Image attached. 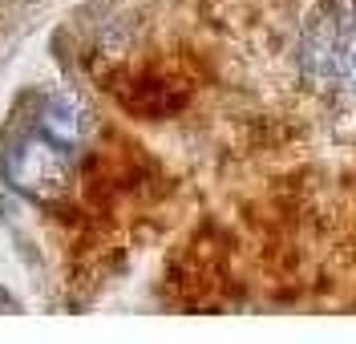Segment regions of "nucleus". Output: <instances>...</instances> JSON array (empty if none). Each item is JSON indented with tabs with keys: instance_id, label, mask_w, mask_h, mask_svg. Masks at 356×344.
Returning <instances> with one entry per match:
<instances>
[{
	"instance_id": "1",
	"label": "nucleus",
	"mask_w": 356,
	"mask_h": 344,
	"mask_svg": "<svg viewBox=\"0 0 356 344\" xmlns=\"http://www.w3.org/2000/svg\"><path fill=\"white\" fill-rule=\"evenodd\" d=\"M300 65L316 85L356 90V0H336L304 28Z\"/></svg>"
},
{
	"instance_id": "2",
	"label": "nucleus",
	"mask_w": 356,
	"mask_h": 344,
	"mask_svg": "<svg viewBox=\"0 0 356 344\" xmlns=\"http://www.w3.org/2000/svg\"><path fill=\"white\" fill-rule=\"evenodd\" d=\"M8 179L21 186L24 195L37 199H61L73 183V162H69L65 146L57 138H33L8 162Z\"/></svg>"
},
{
	"instance_id": "3",
	"label": "nucleus",
	"mask_w": 356,
	"mask_h": 344,
	"mask_svg": "<svg viewBox=\"0 0 356 344\" xmlns=\"http://www.w3.org/2000/svg\"><path fill=\"white\" fill-rule=\"evenodd\" d=\"M44 134L65 142V146L81 142L86 138V110L77 101H69V97H53L44 106Z\"/></svg>"
}]
</instances>
